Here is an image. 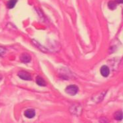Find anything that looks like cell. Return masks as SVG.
Here are the masks:
<instances>
[{"instance_id":"7","label":"cell","mask_w":123,"mask_h":123,"mask_svg":"<svg viewBox=\"0 0 123 123\" xmlns=\"http://www.w3.org/2000/svg\"><path fill=\"white\" fill-rule=\"evenodd\" d=\"M17 2V0H9L7 2V7L9 9H12L14 7L16 3Z\"/></svg>"},{"instance_id":"5","label":"cell","mask_w":123,"mask_h":123,"mask_svg":"<svg viewBox=\"0 0 123 123\" xmlns=\"http://www.w3.org/2000/svg\"><path fill=\"white\" fill-rule=\"evenodd\" d=\"M24 115L28 118H32L35 116V110L32 109H27L24 112Z\"/></svg>"},{"instance_id":"11","label":"cell","mask_w":123,"mask_h":123,"mask_svg":"<svg viewBox=\"0 0 123 123\" xmlns=\"http://www.w3.org/2000/svg\"><path fill=\"white\" fill-rule=\"evenodd\" d=\"M115 2L117 3H123V0H115Z\"/></svg>"},{"instance_id":"2","label":"cell","mask_w":123,"mask_h":123,"mask_svg":"<svg viewBox=\"0 0 123 123\" xmlns=\"http://www.w3.org/2000/svg\"><path fill=\"white\" fill-rule=\"evenodd\" d=\"M18 76L19 77H20L21 79L25 80H31V77L27 72L24 71H21L18 73Z\"/></svg>"},{"instance_id":"8","label":"cell","mask_w":123,"mask_h":123,"mask_svg":"<svg viewBox=\"0 0 123 123\" xmlns=\"http://www.w3.org/2000/svg\"><path fill=\"white\" fill-rule=\"evenodd\" d=\"M108 6H109V9H111V10H114L117 8V3L115 1H112V0L109 1V3H108Z\"/></svg>"},{"instance_id":"9","label":"cell","mask_w":123,"mask_h":123,"mask_svg":"<svg viewBox=\"0 0 123 123\" xmlns=\"http://www.w3.org/2000/svg\"><path fill=\"white\" fill-rule=\"evenodd\" d=\"M115 118L117 120H121L123 119V112L122 111H118L115 112Z\"/></svg>"},{"instance_id":"6","label":"cell","mask_w":123,"mask_h":123,"mask_svg":"<svg viewBox=\"0 0 123 123\" xmlns=\"http://www.w3.org/2000/svg\"><path fill=\"white\" fill-rule=\"evenodd\" d=\"M36 83L38 85L41 86H46V83L45 80L43 79V78L40 77V76H37L36 77Z\"/></svg>"},{"instance_id":"1","label":"cell","mask_w":123,"mask_h":123,"mask_svg":"<svg viewBox=\"0 0 123 123\" xmlns=\"http://www.w3.org/2000/svg\"><path fill=\"white\" fill-rule=\"evenodd\" d=\"M65 91L67 94H69L71 96H74L79 91V88L77 86L74 85H71L67 86L65 89Z\"/></svg>"},{"instance_id":"3","label":"cell","mask_w":123,"mask_h":123,"mask_svg":"<svg viewBox=\"0 0 123 123\" xmlns=\"http://www.w3.org/2000/svg\"><path fill=\"white\" fill-rule=\"evenodd\" d=\"M20 60L22 63H28L31 60V57L28 53H22L20 56Z\"/></svg>"},{"instance_id":"4","label":"cell","mask_w":123,"mask_h":123,"mask_svg":"<svg viewBox=\"0 0 123 123\" xmlns=\"http://www.w3.org/2000/svg\"><path fill=\"white\" fill-rule=\"evenodd\" d=\"M100 74L103 75L105 77H107L110 74V70L109 68L106 65H103L101 67L100 69Z\"/></svg>"},{"instance_id":"10","label":"cell","mask_w":123,"mask_h":123,"mask_svg":"<svg viewBox=\"0 0 123 123\" xmlns=\"http://www.w3.org/2000/svg\"><path fill=\"white\" fill-rule=\"evenodd\" d=\"M6 50L3 47H0V55L1 56H3L4 55V54L6 53Z\"/></svg>"}]
</instances>
